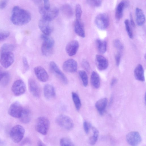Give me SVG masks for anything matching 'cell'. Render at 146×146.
Segmentation results:
<instances>
[{"label":"cell","mask_w":146,"mask_h":146,"mask_svg":"<svg viewBox=\"0 0 146 146\" xmlns=\"http://www.w3.org/2000/svg\"><path fill=\"white\" fill-rule=\"evenodd\" d=\"M134 75L135 78L137 80L142 82L145 81L143 69L141 65L139 64L135 68Z\"/></svg>","instance_id":"cell-24"},{"label":"cell","mask_w":146,"mask_h":146,"mask_svg":"<svg viewBox=\"0 0 146 146\" xmlns=\"http://www.w3.org/2000/svg\"><path fill=\"white\" fill-rule=\"evenodd\" d=\"M115 58L116 65L118 66L119 64L121 59V55L119 53H118L116 54Z\"/></svg>","instance_id":"cell-42"},{"label":"cell","mask_w":146,"mask_h":146,"mask_svg":"<svg viewBox=\"0 0 146 146\" xmlns=\"http://www.w3.org/2000/svg\"><path fill=\"white\" fill-rule=\"evenodd\" d=\"M128 5V2L126 0L122 1L118 4L115 12V17L117 20H119L122 18L124 10Z\"/></svg>","instance_id":"cell-19"},{"label":"cell","mask_w":146,"mask_h":146,"mask_svg":"<svg viewBox=\"0 0 146 146\" xmlns=\"http://www.w3.org/2000/svg\"><path fill=\"white\" fill-rule=\"evenodd\" d=\"M26 86L24 82L21 80L15 81L11 87V90L13 94L16 96L23 94L25 92Z\"/></svg>","instance_id":"cell-9"},{"label":"cell","mask_w":146,"mask_h":146,"mask_svg":"<svg viewBox=\"0 0 146 146\" xmlns=\"http://www.w3.org/2000/svg\"><path fill=\"white\" fill-rule=\"evenodd\" d=\"M91 125L86 121L83 122V127L84 130L86 134H88L89 131L91 127Z\"/></svg>","instance_id":"cell-40"},{"label":"cell","mask_w":146,"mask_h":146,"mask_svg":"<svg viewBox=\"0 0 146 146\" xmlns=\"http://www.w3.org/2000/svg\"><path fill=\"white\" fill-rule=\"evenodd\" d=\"M108 103V99L105 98L98 100L96 103L95 106L100 115L104 113Z\"/></svg>","instance_id":"cell-22"},{"label":"cell","mask_w":146,"mask_h":146,"mask_svg":"<svg viewBox=\"0 0 146 146\" xmlns=\"http://www.w3.org/2000/svg\"><path fill=\"white\" fill-rule=\"evenodd\" d=\"M4 143L2 140L0 139V146L4 145Z\"/></svg>","instance_id":"cell-51"},{"label":"cell","mask_w":146,"mask_h":146,"mask_svg":"<svg viewBox=\"0 0 146 146\" xmlns=\"http://www.w3.org/2000/svg\"><path fill=\"white\" fill-rule=\"evenodd\" d=\"M39 12L42 18L50 22L58 16L59 13V10L56 7L46 9L44 7H40Z\"/></svg>","instance_id":"cell-5"},{"label":"cell","mask_w":146,"mask_h":146,"mask_svg":"<svg viewBox=\"0 0 146 146\" xmlns=\"http://www.w3.org/2000/svg\"><path fill=\"white\" fill-rule=\"evenodd\" d=\"M91 83L92 86L95 88H98L100 85V78L98 74L93 71L90 77Z\"/></svg>","instance_id":"cell-26"},{"label":"cell","mask_w":146,"mask_h":146,"mask_svg":"<svg viewBox=\"0 0 146 146\" xmlns=\"http://www.w3.org/2000/svg\"><path fill=\"white\" fill-rule=\"evenodd\" d=\"M14 60V55L12 52L1 53L0 62L4 68H7L9 67L13 63Z\"/></svg>","instance_id":"cell-8"},{"label":"cell","mask_w":146,"mask_h":146,"mask_svg":"<svg viewBox=\"0 0 146 146\" xmlns=\"http://www.w3.org/2000/svg\"><path fill=\"white\" fill-rule=\"evenodd\" d=\"M126 140L127 143L131 146H136L141 141V138L138 132L132 131L129 132L126 136Z\"/></svg>","instance_id":"cell-12"},{"label":"cell","mask_w":146,"mask_h":146,"mask_svg":"<svg viewBox=\"0 0 146 146\" xmlns=\"http://www.w3.org/2000/svg\"><path fill=\"white\" fill-rule=\"evenodd\" d=\"M25 133L24 128L21 125H17L11 129L9 135L13 142L18 143L23 139Z\"/></svg>","instance_id":"cell-4"},{"label":"cell","mask_w":146,"mask_h":146,"mask_svg":"<svg viewBox=\"0 0 146 146\" xmlns=\"http://www.w3.org/2000/svg\"><path fill=\"white\" fill-rule=\"evenodd\" d=\"M49 66L52 72L62 83L65 84L68 83V81L67 77L55 62L53 61H51L50 63Z\"/></svg>","instance_id":"cell-11"},{"label":"cell","mask_w":146,"mask_h":146,"mask_svg":"<svg viewBox=\"0 0 146 146\" xmlns=\"http://www.w3.org/2000/svg\"><path fill=\"white\" fill-rule=\"evenodd\" d=\"M93 131V135L89 139V143L92 145H95L98 139L99 132L98 130L94 127H91Z\"/></svg>","instance_id":"cell-29"},{"label":"cell","mask_w":146,"mask_h":146,"mask_svg":"<svg viewBox=\"0 0 146 146\" xmlns=\"http://www.w3.org/2000/svg\"><path fill=\"white\" fill-rule=\"evenodd\" d=\"M124 23L126 31L129 37L131 38H132L133 35L129 21L127 19H126Z\"/></svg>","instance_id":"cell-33"},{"label":"cell","mask_w":146,"mask_h":146,"mask_svg":"<svg viewBox=\"0 0 146 146\" xmlns=\"http://www.w3.org/2000/svg\"><path fill=\"white\" fill-rule=\"evenodd\" d=\"M74 30L78 36L82 38L85 37L84 26L81 20H76L74 23Z\"/></svg>","instance_id":"cell-20"},{"label":"cell","mask_w":146,"mask_h":146,"mask_svg":"<svg viewBox=\"0 0 146 146\" xmlns=\"http://www.w3.org/2000/svg\"><path fill=\"white\" fill-rule=\"evenodd\" d=\"M78 64L77 62L72 59H68L65 61L62 65L63 70L66 72L74 73L77 69Z\"/></svg>","instance_id":"cell-13"},{"label":"cell","mask_w":146,"mask_h":146,"mask_svg":"<svg viewBox=\"0 0 146 146\" xmlns=\"http://www.w3.org/2000/svg\"><path fill=\"white\" fill-rule=\"evenodd\" d=\"M44 94L47 99H50L54 98L55 96V91L53 86L47 84L45 85L43 88Z\"/></svg>","instance_id":"cell-21"},{"label":"cell","mask_w":146,"mask_h":146,"mask_svg":"<svg viewBox=\"0 0 146 146\" xmlns=\"http://www.w3.org/2000/svg\"><path fill=\"white\" fill-rule=\"evenodd\" d=\"M96 44L99 52L102 54H104L107 50V42L100 39H97L96 41Z\"/></svg>","instance_id":"cell-28"},{"label":"cell","mask_w":146,"mask_h":146,"mask_svg":"<svg viewBox=\"0 0 146 146\" xmlns=\"http://www.w3.org/2000/svg\"><path fill=\"white\" fill-rule=\"evenodd\" d=\"M44 1V7L46 9L50 8L49 0H43Z\"/></svg>","instance_id":"cell-45"},{"label":"cell","mask_w":146,"mask_h":146,"mask_svg":"<svg viewBox=\"0 0 146 146\" xmlns=\"http://www.w3.org/2000/svg\"><path fill=\"white\" fill-rule=\"evenodd\" d=\"M33 2L36 4H39L41 3L42 0H32Z\"/></svg>","instance_id":"cell-49"},{"label":"cell","mask_w":146,"mask_h":146,"mask_svg":"<svg viewBox=\"0 0 146 146\" xmlns=\"http://www.w3.org/2000/svg\"><path fill=\"white\" fill-rule=\"evenodd\" d=\"M6 71H4L2 68L0 66V82L4 76Z\"/></svg>","instance_id":"cell-46"},{"label":"cell","mask_w":146,"mask_h":146,"mask_svg":"<svg viewBox=\"0 0 146 146\" xmlns=\"http://www.w3.org/2000/svg\"><path fill=\"white\" fill-rule=\"evenodd\" d=\"M34 71L36 77L40 81L45 82L48 80V74L43 67L40 66H36L34 68Z\"/></svg>","instance_id":"cell-14"},{"label":"cell","mask_w":146,"mask_h":146,"mask_svg":"<svg viewBox=\"0 0 146 146\" xmlns=\"http://www.w3.org/2000/svg\"><path fill=\"white\" fill-rule=\"evenodd\" d=\"M115 47L119 50L122 51L124 48L123 44L119 39L115 40L113 42Z\"/></svg>","instance_id":"cell-38"},{"label":"cell","mask_w":146,"mask_h":146,"mask_svg":"<svg viewBox=\"0 0 146 146\" xmlns=\"http://www.w3.org/2000/svg\"><path fill=\"white\" fill-rule=\"evenodd\" d=\"M95 61L97 68L100 70H104L108 67L109 63L108 60L101 55H97Z\"/></svg>","instance_id":"cell-18"},{"label":"cell","mask_w":146,"mask_h":146,"mask_svg":"<svg viewBox=\"0 0 146 146\" xmlns=\"http://www.w3.org/2000/svg\"><path fill=\"white\" fill-rule=\"evenodd\" d=\"M136 22L139 26L143 25L145 21V17L142 10L139 8L135 9Z\"/></svg>","instance_id":"cell-23"},{"label":"cell","mask_w":146,"mask_h":146,"mask_svg":"<svg viewBox=\"0 0 146 146\" xmlns=\"http://www.w3.org/2000/svg\"><path fill=\"white\" fill-rule=\"evenodd\" d=\"M39 146H44L45 145L41 141H39L38 143Z\"/></svg>","instance_id":"cell-50"},{"label":"cell","mask_w":146,"mask_h":146,"mask_svg":"<svg viewBox=\"0 0 146 146\" xmlns=\"http://www.w3.org/2000/svg\"><path fill=\"white\" fill-rule=\"evenodd\" d=\"M60 145L73 146L74 145L71 140L69 139L66 138H62L60 139Z\"/></svg>","instance_id":"cell-34"},{"label":"cell","mask_w":146,"mask_h":146,"mask_svg":"<svg viewBox=\"0 0 146 146\" xmlns=\"http://www.w3.org/2000/svg\"><path fill=\"white\" fill-rule=\"evenodd\" d=\"M78 74L84 86H87L88 84V78L86 72L83 70H80L79 71Z\"/></svg>","instance_id":"cell-31"},{"label":"cell","mask_w":146,"mask_h":146,"mask_svg":"<svg viewBox=\"0 0 146 146\" xmlns=\"http://www.w3.org/2000/svg\"><path fill=\"white\" fill-rule=\"evenodd\" d=\"M8 0H1L0 1V9H3L7 6Z\"/></svg>","instance_id":"cell-43"},{"label":"cell","mask_w":146,"mask_h":146,"mask_svg":"<svg viewBox=\"0 0 146 146\" xmlns=\"http://www.w3.org/2000/svg\"><path fill=\"white\" fill-rule=\"evenodd\" d=\"M49 21L42 18L38 21V26L43 34L50 35L53 31V29Z\"/></svg>","instance_id":"cell-16"},{"label":"cell","mask_w":146,"mask_h":146,"mask_svg":"<svg viewBox=\"0 0 146 146\" xmlns=\"http://www.w3.org/2000/svg\"><path fill=\"white\" fill-rule=\"evenodd\" d=\"M10 76L9 73L6 72L5 73L1 79L0 82L3 86H6L9 83L10 80Z\"/></svg>","instance_id":"cell-37"},{"label":"cell","mask_w":146,"mask_h":146,"mask_svg":"<svg viewBox=\"0 0 146 146\" xmlns=\"http://www.w3.org/2000/svg\"><path fill=\"white\" fill-rule=\"evenodd\" d=\"M82 65L83 67L87 70H88L89 68V65L88 62L86 60H84L82 62Z\"/></svg>","instance_id":"cell-44"},{"label":"cell","mask_w":146,"mask_h":146,"mask_svg":"<svg viewBox=\"0 0 146 146\" xmlns=\"http://www.w3.org/2000/svg\"><path fill=\"white\" fill-rule=\"evenodd\" d=\"M14 48V46L9 43H5L1 47V53L7 52H12Z\"/></svg>","instance_id":"cell-32"},{"label":"cell","mask_w":146,"mask_h":146,"mask_svg":"<svg viewBox=\"0 0 146 146\" xmlns=\"http://www.w3.org/2000/svg\"><path fill=\"white\" fill-rule=\"evenodd\" d=\"M43 40L41 47L42 54L46 56L51 55L53 51V47L55 42L53 38L50 35L42 34L40 36Z\"/></svg>","instance_id":"cell-2"},{"label":"cell","mask_w":146,"mask_h":146,"mask_svg":"<svg viewBox=\"0 0 146 146\" xmlns=\"http://www.w3.org/2000/svg\"><path fill=\"white\" fill-rule=\"evenodd\" d=\"M95 23L96 26L99 29L105 30L107 28L109 25V17L106 13H100L96 17Z\"/></svg>","instance_id":"cell-7"},{"label":"cell","mask_w":146,"mask_h":146,"mask_svg":"<svg viewBox=\"0 0 146 146\" xmlns=\"http://www.w3.org/2000/svg\"><path fill=\"white\" fill-rule=\"evenodd\" d=\"M23 108L19 102L17 101L13 102L8 110L9 114L11 116L19 118L20 117Z\"/></svg>","instance_id":"cell-10"},{"label":"cell","mask_w":146,"mask_h":146,"mask_svg":"<svg viewBox=\"0 0 146 146\" xmlns=\"http://www.w3.org/2000/svg\"><path fill=\"white\" fill-rule=\"evenodd\" d=\"M79 47L78 41L76 40H72L68 42L66 47V50L70 56H73L76 53Z\"/></svg>","instance_id":"cell-17"},{"label":"cell","mask_w":146,"mask_h":146,"mask_svg":"<svg viewBox=\"0 0 146 146\" xmlns=\"http://www.w3.org/2000/svg\"><path fill=\"white\" fill-rule=\"evenodd\" d=\"M72 96L76 109L78 110H79L81 108V103L78 95L76 93L73 92L72 94Z\"/></svg>","instance_id":"cell-30"},{"label":"cell","mask_w":146,"mask_h":146,"mask_svg":"<svg viewBox=\"0 0 146 146\" xmlns=\"http://www.w3.org/2000/svg\"><path fill=\"white\" fill-rule=\"evenodd\" d=\"M62 13L68 18L72 17L73 15V11L71 7L68 4H65L61 7Z\"/></svg>","instance_id":"cell-27"},{"label":"cell","mask_w":146,"mask_h":146,"mask_svg":"<svg viewBox=\"0 0 146 146\" xmlns=\"http://www.w3.org/2000/svg\"><path fill=\"white\" fill-rule=\"evenodd\" d=\"M31 16L28 11L18 6L13 8L11 17L12 23L17 26H22L29 23L31 20Z\"/></svg>","instance_id":"cell-1"},{"label":"cell","mask_w":146,"mask_h":146,"mask_svg":"<svg viewBox=\"0 0 146 146\" xmlns=\"http://www.w3.org/2000/svg\"><path fill=\"white\" fill-rule=\"evenodd\" d=\"M130 22L129 21V22H130V25H131L132 27H134L135 26V24L134 21H133V19L132 15L131 14H130Z\"/></svg>","instance_id":"cell-47"},{"label":"cell","mask_w":146,"mask_h":146,"mask_svg":"<svg viewBox=\"0 0 146 146\" xmlns=\"http://www.w3.org/2000/svg\"><path fill=\"white\" fill-rule=\"evenodd\" d=\"M82 13V10L81 6L79 4H77L75 7V15L76 20H81Z\"/></svg>","instance_id":"cell-36"},{"label":"cell","mask_w":146,"mask_h":146,"mask_svg":"<svg viewBox=\"0 0 146 146\" xmlns=\"http://www.w3.org/2000/svg\"><path fill=\"white\" fill-rule=\"evenodd\" d=\"M10 35V33L8 32H0V41L5 39Z\"/></svg>","instance_id":"cell-41"},{"label":"cell","mask_w":146,"mask_h":146,"mask_svg":"<svg viewBox=\"0 0 146 146\" xmlns=\"http://www.w3.org/2000/svg\"><path fill=\"white\" fill-rule=\"evenodd\" d=\"M31 113L29 109L23 108L21 115L19 118L20 121L24 123H27L31 119Z\"/></svg>","instance_id":"cell-25"},{"label":"cell","mask_w":146,"mask_h":146,"mask_svg":"<svg viewBox=\"0 0 146 146\" xmlns=\"http://www.w3.org/2000/svg\"><path fill=\"white\" fill-rule=\"evenodd\" d=\"M50 125V122L47 118L44 117H40L36 121L35 129L39 133L46 135L48 131Z\"/></svg>","instance_id":"cell-3"},{"label":"cell","mask_w":146,"mask_h":146,"mask_svg":"<svg viewBox=\"0 0 146 146\" xmlns=\"http://www.w3.org/2000/svg\"><path fill=\"white\" fill-rule=\"evenodd\" d=\"M23 62L24 71L26 72L29 70V66L27 59L25 57L23 58Z\"/></svg>","instance_id":"cell-39"},{"label":"cell","mask_w":146,"mask_h":146,"mask_svg":"<svg viewBox=\"0 0 146 146\" xmlns=\"http://www.w3.org/2000/svg\"><path fill=\"white\" fill-rule=\"evenodd\" d=\"M28 86L29 91L31 94L36 98L40 96V90L39 85L34 79L31 78L28 80Z\"/></svg>","instance_id":"cell-15"},{"label":"cell","mask_w":146,"mask_h":146,"mask_svg":"<svg viewBox=\"0 0 146 146\" xmlns=\"http://www.w3.org/2000/svg\"><path fill=\"white\" fill-rule=\"evenodd\" d=\"M56 121L59 126L67 130L71 129L74 126L72 119L70 117L66 115H59L56 118Z\"/></svg>","instance_id":"cell-6"},{"label":"cell","mask_w":146,"mask_h":146,"mask_svg":"<svg viewBox=\"0 0 146 146\" xmlns=\"http://www.w3.org/2000/svg\"><path fill=\"white\" fill-rule=\"evenodd\" d=\"M117 79L116 78H114L112 80L111 82V86H113L116 82Z\"/></svg>","instance_id":"cell-48"},{"label":"cell","mask_w":146,"mask_h":146,"mask_svg":"<svg viewBox=\"0 0 146 146\" xmlns=\"http://www.w3.org/2000/svg\"><path fill=\"white\" fill-rule=\"evenodd\" d=\"M102 0H86L87 3L94 7H98L102 4Z\"/></svg>","instance_id":"cell-35"}]
</instances>
